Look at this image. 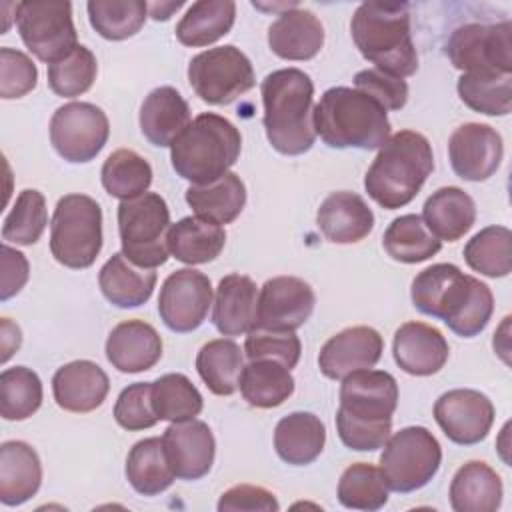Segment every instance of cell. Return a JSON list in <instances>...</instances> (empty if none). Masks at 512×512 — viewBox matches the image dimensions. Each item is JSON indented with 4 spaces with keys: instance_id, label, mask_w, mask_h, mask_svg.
I'll list each match as a JSON object with an SVG mask.
<instances>
[{
    "instance_id": "6da1fadb",
    "label": "cell",
    "mask_w": 512,
    "mask_h": 512,
    "mask_svg": "<svg viewBox=\"0 0 512 512\" xmlns=\"http://www.w3.org/2000/svg\"><path fill=\"white\" fill-rule=\"evenodd\" d=\"M410 298L418 312L442 320L462 338L478 336L494 312L488 284L450 262L432 264L418 272L412 280Z\"/></svg>"
},
{
    "instance_id": "7a4b0ae2",
    "label": "cell",
    "mask_w": 512,
    "mask_h": 512,
    "mask_svg": "<svg viewBox=\"0 0 512 512\" xmlns=\"http://www.w3.org/2000/svg\"><path fill=\"white\" fill-rule=\"evenodd\" d=\"M398 406V382L384 370H356L342 378L336 430L342 444L356 452H374L392 432Z\"/></svg>"
},
{
    "instance_id": "3957f363",
    "label": "cell",
    "mask_w": 512,
    "mask_h": 512,
    "mask_svg": "<svg viewBox=\"0 0 512 512\" xmlns=\"http://www.w3.org/2000/svg\"><path fill=\"white\" fill-rule=\"evenodd\" d=\"M260 92L264 130L272 148L284 156L308 152L316 140L312 78L300 68H280L262 80Z\"/></svg>"
},
{
    "instance_id": "277c9868",
    "label": "cell",
    "mask_w": 512,
    "mask_h": 512,
    "mask_svg": "<svg viewBox=\"0 0 512 512\" xmlns=\"http://www.w3.org/2000/svg\"><path fill=\"white\" fill-rule=\"evenodd\" d=\"M434 170L428 138L414 130H400L380 148L364 176L368 196L386 210L410 204Z\"/></svg>"
},
{
    "instance_id": "5b68a950",
    "label": "cell",
    "mask_w": 512,
    "mask_h": 512,
    "mask_svg": "<svg viewBox=\"0 0 512 512\" xmlns=\"http://www.w3.org/2000/svg\"><path fill=\"white\" fill-rule=\"evenodd\" d=\"M350 34L360 54L378 70L396 78L416 74L418 54L406 2H362L350 20Z\"/></svg>"
},
{
    "instance_id": "8992f818",
    "label": "cell",
    "mask_w": 512,
    "mask_h": 512,
    "mask_svg": "<svg viewBox=\"0 0 512 512\" xmlns=\"http://www.w3.org/2000/svg\"><path fill=\"white\" fill-rule=\"evenodd\" d=\"M314 132L330 148L376 150L390 138L386 110L368 94L348 86L328 88L312 110Z\"/></svg>"
},
{
    "instance_id": "52a82bcc",
    "label": "cell",
    "mask_w": 512,
    "mask_h": 512,
    "mask_svg": "<svg viewBox=\"0 0 512 512\" xmlns=\"http://www.w3.org/2000/svg\"><path fill=\"white\" fill-rule=\"evenodd\" d=\"M240 150V130L220 114L202 112L172 142L170 162L180 178L202 186L230 172Z\"/></svg>"
},
{
    "instance_id": "ba28073f",
    "label": "cell",
    "mask_w": 512,
    "mask_h": 512,
    "mask_svg": "<svg viewBox=\"0 0 512 512\" xmlns=\"http://www.w3.org/2000/svg\"><path fill=\"white\" fill-rule=\"evenodd\" d=\"M102 250V208L86 194H66L56 202L50 222V252L66 268L94 264Z\"/></svg>"
},
{
    "instance_id": "9c48e42d",
    "label": "cell",
    "mask_w": 512,
    "mask_h": 512,
    "mask_svg": "<svg viewBox=\"0 0 512 512\" xmlns=\"http://www.w3.org/2000/svg\"><path fill=\"white\" fill-rule=\"evenodd\" d=\"M170 228V210L156 192L122 200L118 206V234L122 254L140 268H158L168 260L166 234Z\"/></svg>"
},
{
    "instance_id": "30bf717a",
    "label": "cell",
    "mask_w": 512,
    "mask_h": 512,
    "mask_svg": "<svg viewBox=\"0 0 512 512\" xmlns=\"http://www.w3.org/2000/svg\"><path fill=\"white\" fill-rule=\"evenodd\" d=\"M442 448L424 426H406L392 434L380 454V472L390 490L408 494L424 488L438 472Z\"/></svg>"
},
{
    "instance_id": "8fae6325",
    "label": "cell",
    "mask_w": 512,
    "mask_h": 512,
    "mask_svg": "<svg viewBox=\"0 0 512 512\" xmlns=\"http://www.w3.org/2000/svg\"><path fill=\"white\" fill-rule=\"evenodd\" d=\"M188 82L202 102L226 106L252 90L256 76L250 58L226 44L196 54L188 64Z\"/></svg>"
},
{
    "instance_id": "7c38bea8",
    "label": "cell",
    "mask_w": 512,
    "mask_h": 512,
    "mask_svg": "<svg viewBox=\"0 0 512 512\" xmlns=\"http://www.w3.org/2000/svg\"><path fill=\"white\" fill-rule=\"evenodd\" d=\"M446 56L464 74H512L510 20L458 26L446 42Z\"/></svg>"
},
{
    "instance_id": "4fadbf2b",
    "label": "cell",
    "mask_w": 512,
    "mask_h": 512,
    "mask_svg": "<svg viewBox=\"0 0 512 512\" xmlns=\"http://www.w3.org/2000/svg\"><path fill=\"white\" fill-rule=\"evenodd\" d=\"M16 26L24 46L48 64L58 62L78 46L70 2H20L16 4Z\"/></svg>"
},
{
    "instance_id": "5bb4252c",
    "label": "cell",
    "mask_w": 512,
    "mask_h": 512,
    "mask_svg": "<svg viewBox=\"0 0 512 512\" xmlns=\"http://www.w3.org/2000/svg\"><path fill=\"white\" fill-rule=\"evenodd\" d=\"M110 122L102 108L90 102H68L52 114L50 142L72 164L94 160L106 146Z\"/></svg>"
},
{
    "instance_id": "9a60e30c",
    "label": "cell",
    "mask_w": 512,
    "mask_h": 512,
    "mask_svg": "<svg viewBox=\"0 0 512 512\" xmlns=\"http://www.w3.org/2000/svg\"><path fill=\"white\" fill-rule=\"evenodd\" d=\"M210 304V278L194 268H180L162 282L158 314L166 328L178 334H186L204 324Z\"/></svg>"
},
{
    "instance_id": "2e32d148",
    "label": "cell",
    "mask_w": 512,
    "mask_h": 512,
    "mask_svg": "<svg viewBox=\"0 0 512 512\" xmlns=\"http://www.w3.org/2000/svg\"><path fill=\"white\" fill-rule=\"evenodd\" d=\"M434 420L448 440L472 446L488 436L494 424V404L480 390L454 388L436 400Z\"/></svg>"
},
{
    "instance_id": "e0dca14e",
    "label": "cell",
    "mask_w": 512,
    "mask_h": 512,
    "mask_svg": "<svg viewBox=\"0 0 512 512\" xmlns=\"http://www.w3.org/2000/svg\"><path fill=\"white\" fill-rule=\"evenodd\" d=\"M504 156L500 132L488 124L466 122L448 140V158L454 174L468 182H482L496 174Z\"/></svg>"
},
{
    "instance_id": "ac0fdd59",
    "label": "cell",
    "mask_w": 512,
    "mask_h": 512,
    "mask_svg": "<svg viewBox=\"0 0 512 512\" xmlns=\"http://www.w3.org/2000/svg\"><path fill=\"white\" fill-rule=\"evenodd\" d=\"M314 290L298 276H274L258 294V328L298 330L312 316Z\"/></svg>"
},
{
    "instance_id": "d6986e66",
    "label": "cell",
    "mask_w": 512,
    "mask_h": 512,
    "mask_svg": "<svg viewBox=\"0 0 512 512\" xmlns=\"http://www.w3.org/2000/svg\"><path fill=\"white\" fill-rule=\"evenodd\" d=\"M162 442L176 478L200 480L210 472L216 456V440L206 422L196 418L172 422L164 430Z\"/></svg>"
},
{
    "instance_id": "ffe728a7",
    "label": "cell",
    "mask_w": 512,
    "mask_h": 512,
    "mask_svg": "<svg viewBox=\"0 0 512 512\" xmlns=\"http://www.w3.org/2000/svg\"><path fill=\"white\" fill-rule=\"evenodd\" d=\"M384 340L372 326H352L326 340L318 354L320 372L330 380H342L350 372L374 368L382 358Z\"/></svg>"
},
{
    "instance_id": "44dd1931",
    "label": "cell",
    "mask_w": 512,
    "mask_h": 512,
    "mask_svg": "<svg viewBox=\"0 0 512 512\" xmlns=\"http://www.w3.org/2000/svg\"><path fill=\"white\" fill-rule=\"evenodd\" d=\"M392 354L406 374L432 376L448 362L450 346L438 328L414 320L396 330Z\"/></svg>"
},
{
    "instance_id": "7402d4cb",
    "label": "cell",
    "mask_w": 512,
    "mask_h": 512,
    "mask_svg": "<svg viewBox=\"0 0 512 512\" xmlns=\"http://www.w3.org/2000/svg\"><path fill=\"white\" fill-rule=\"evenodd\" d=\"M110 390L106 372L90 360H74L60 366L52 376V394L66 412L86 414L102 406Z\"/></svg>"
},
{
    "instance_id": "603a6c76",
    "label": "cell",
    "mask_w": 512,
    "mask_h": 512,
    "mask_svg": "<svg viewBox=\"0 0 512 512\" xmlns=\"http://www.w3.org/2000/svg\"><path fill=\"white\" fill-rule=\"evenodd\" d=\"M106 358L124 374L146 372L162 358V338L144 320H124L108 334Z\"/></svg>"
},
{
    "instance_id": "cb8c5ba5",
    "label": "cell",
    "mask_w": 512,
    "mask_h": 512,
    "mask_svg": "<svg viewBox=\"0 0 512 512\" xmlns=\"http://www.w3.org/2000/svg\"><path fill=\"white\" fill-rule=\"evenodd\" d=\"M316 224L326 240L334 244H354L372 232L374 214L360 194L340 190L322 200L316 212Z\"/></svg>"
},
{
    "instance_id": "d4e9b609",
    "label": "cell",
    "mask_w": 512,
    "mask_h": 512,
    "mask_svg": "<svg viewBox=\"0 0 512 512\" xmlns=\"http://www.w3.org/2000/svg\"><path fill=\"white\" fill-rule=\"evenodd\" d=\"M212 322L222 336H240L256 328L258 288L250 276L228 274L218 282Z\"/></svg>"
},
{
    "instance_id": "484cf974",
    "label": "cell",
    "mask_w": 512,
    "mask_h": 512,
    "mask_svg": "<svg viewBox=\"0 0 512 512\" xmlns=\"http://www.w3.org/2000/svg\"><path fill=\"white\" fill-rule=\"evenodd\" d=\"M270 50L284 60H310L324 46V26L306 8L292 6L268 28Z\"/></svg>"
},
{
    "instance_id": "4316f807",
    "label": "cell",
    "mask_w": 512,
    "mask_h": 512,
    "mask_svg": "<svg viewBox=\"0 0 512 512\" xmlns=\"http://www.w3.org/2000/svg\"><path fill=\"white\" fill-rule=\"evenodd\" d=\"M190 106L172 86L154 88L140 106V130L154 146H172V142L190 124Z\"/></svg>"
},
{
    "instance_id": "83f0119b",
    "label": "cell",
    "mask_w": 512,
    "mask_h": 512,
    "mask_svg": "<svg viewBox=\"0 0 512 512\" xmlns=\"http://www.w3.org/2000/svg\"><path fill=\"white\" fill-rule=\"evenodd\" d=\"M42 484V464L38 452L22 442L8 440L0 446V502L20 506L36 496Z\"/></svg>"
},
{
    "instance_id": "f1b7e54d",
    "label": "cell",
    "mask_w": 512,
    "mask_h": 512,
    "mask_svg": "<svg viewBox=\"0 0 512 512\" xmlns=\"http://www.w3.org/2000/svg\"><path fill=\"white\" fill-rule=\"evenodd\" d=\"M422 220L440 242H456L474 226L476 204L462 188L444 186L426 198Z\"/></svg>"
},
{
    "instance_id": "f546056e",
    "label": "cell",
    "mask_w": 512,
    "mask_h": 512,
    "mask_svg": "<svg viewBox=\"0 0 512 512\" xmlns=\"http://www.w3.org/2000/svg\"><path fill=\"white\" fill-rule=\"evenodd\" d=\"M104 298L118 308H136L150 300L156 286V272L140 268L122 252L112 254L98 272Z\"/></svg>"
},
{
    "instance_id": "4dcf8cb0",
    "label": "cell",
    "mask_w": 512,
    "mask_h": 512,
    "mask_svg": "<svg viewBox=\"0 0 512 512\" xmlns=\"http://www.w3.org/2000/svg\"><path fill=\"white\" fill-rule=\"evenodd\" d=\"M502 480L486 462L470 460L450 482V506L456 512H496L502 504Z\"/></svg>"
},
{
    "instance_id": "1f68e13d",
    "label": "cell",
    "mask_w": 512,
    "mask_h": 512,
    "mask_svg": "<svg viewBox=\"0 0 512 512\" xmlns=\"http://www.w3.org/2000/svg\"><path fill=\"white\" fill-rule=\"evenodd\" d=\"M326 426L312 412H292L274 428V450L286 464H312L324 450Z\"/></svg>"
},
{
    "instance_id": "d6a6232c",
    "label": "cell",
    "mask_w": 512,
    "mask_h": 512,
    "mask_svg": "<svg viewBox=\"0 0 512 512\" xmlns=\"http://www.w3.org/2000/svg\"><path fill=\"white\" fill-rule=\"evenodd\" d=\"M186 202L198 218L218 226L230 224L244 210L246 186L236 172H226L210 184H190L186 190Z\"/></svg>"
},
{
    "instance_id": "836d02e7",
    "label": "cell",
    "mask_w": 512,
    "mask_h": 512,
    "mask_svg": "<svg viewBox=\"0 0 512 512\" xmlns=\"http://www.w3.org/2000/svg\"><path fill=\"white\" fill-rule=\"evenodd\" d=\"M166 242L178 262L188 266L206 264L220 256L226 244V230L198 216H186L170 224Z\"/></svg>"
},
{
    "instance_id": "e575fe53",
    "label": "cell",
    "mask_w": 512,
    "mask_h": 512,
    "mask_svg": "<svg viewBox=\"0 0 512 512\" xmlns=\"http://www.w3.org/2000/svg\"><path fill=\"white\" fill-rule=\"evenodd\" d=\"M238 388L242 398L254 408H276L284 404L294 392V378L290 368L278 360L258 358L250 360L240 374Z\"/></svg>"
},
{
    "instance_id": "d590c367",
    "label": "cell",
    "mask_w": 512,
    "mask_h": 512,
    "mask_svg": "<svg viewBox=\"0 0 512 512\" xmlns=\"http://www.w3.org/2000/svg\"><path fill=\"white\" fill-rule=\"evenodd\" d=\"M236 20L232 0H198L176 24V38L184 46L200 48L226 36Z\"/></svg>"
},
{
    "instance_id": "8d00e7d4",
    "label": "cell",
    "mask_w": 512,
    "mask_h": 512,
    "mask_svg": "<svg viewBox=\"0 0 512 512\" xmlns=\"http://www.w3.org/2000/svg\"><path fill=\"white\" fill-rule=\"evenodd\" d=\"M126 478L142 496H158L174 482V472L168 464L164 442L158 436L138 440L126 456Z\"/></svg>"
},
{
    "instance_id": "74e56055",
    "label": "cell",
    "mask_w": 512,
    "mask_h": 512,
    "mask_svg": "<svg viewBox=\"0 0 512 512\" xmlns=\"http://www.w3.org/2000/svg\"><path fill=\"white\" fill-rule=\"evenodd\" d=\"M244 368V350L230 338L206 342L196 354V370L216 396H232L238 390Z\"/></svg>"
},
{
    "instance_id": "f35d334b",
    "label": "cell",
    "mask_w": 512,
    "mask_h": 512,
    "mask_svg": "<svg viewBox=\"0 0 512 512\" xmlns=\"http://www.w3.org/2000/svg\"><path fill=\"white\" fill-rule=\"evenodd\" d=\"M382 246L392 260L418 264L438 254L442 242L426 228L422 216L402 214L388 224L382 236Z\"/></svg>"
},
{
    "instance_id": "ab89813d",
    "label": "cell",
    "mask_w": 512,
    "mask_h": 512,
    "mask_svg": "<svg viewBox=\"0 0 512 512\" xmlns=\"http://www.w3.org/2000/svg\"><path fill=\"white\" fill-rule=\"evenodd\" d=\"M100 180L112 198H118L120 202L130 200L148 192L152 184V166L138 152L120 148L104 160Z\"/></svg>"
},
{
    "instance_id": "60d3db41",
    "label": "cell",
    "mask_w": 512,
    "mask_h": 512,
    "mask_svg": "<svg viewBox=\"0 0 512 512\" xmlns=\"http://www.w3.org/2000/svg\"><path fill=\"white\" fill-rule=\"evenodd\" d=\"M152 410L158 420L186 422L202 412L204 400L192 380L180 372H170L152 382Z\"/></svg>"
},
{
    "instance_id": "b9f144b4",
    "label": "cell",
    "mask_w": 512,
    "mask_h": 512,
    "mask_svg": "<svg viewBox=\"0 0 512 512\" xmlns=\"http://www.w3.org/2000/svg\"><path fill=\"white\" fill-rule=\"evenodd\" d=\"M470 270L488 278H504L512 270V232L506 226H486L464 246Z\"/></svg>"
},
{
    "instance_id": "7bdbcfd3",
    "label": "cell",
    "mask_w": 512,
    "mask_h": 512,
    "mask_svg": "<svg viewBox=\"0 0 512 512\" xmlns=\"http://www.w3.org/2000/svg\"><path fill=\"white\" fill-rule=\"evenodd\" d=\"M86 10L92 28L114 42L138 34L148 16V4L142 0H90Z\"/></svg>"
},
{
    "instance_id": "ee69618b",
    "label": "cell",
    "mask_w": 512,
    "mask_h": 512,
    "mask_svg": "<svg viewBox=\"0 0 512 512\" xmlns=\"http://www.w3.org/2000/svg\"><path fill=\"white\" fill-rule=\"evenodd\" d=\"M460 100L474 112L506 116L512 110V74H462L456 84Z\"/></svg>"
},
{
    "instance_id": "f6af8a7d",
    "label": "cell",
    "mask_w": 512,
    "mask_h": 512,
    "mask_svg": "<svg viewBox=\"0 0 512 512\" xmlns=\"http://www.w3.org/2000/svg\"><path fill=\"white\" fill-rule=\"evenodd\" d=\"M338 502L350 510L374 512L388 502V486L380 468L368 462L348 466L338 480Z\"/></svg>"
},
{
    "instance_id": "bcb514c9",
    "label": "cell",
    "mask_w": 512,
    "mask_h": 512,
    "mask_svg": "<svg viewBox=\"0 0 512 512\" xmlns=\"http://www.w3.org/2000/svg\"><path fill=\"white\" fill-rule=\"evenodd\" d=\"M42 404V382L32 368L14 366L0 374V414L4 420H26Z\"/></svg>"
},
{
    "instance_id": "7dc6e473",
    "label": "cell",
    "mask_w": 512,
    "mask_h": 512,
    "mask_svg": "<svg viewBox=\"0 0 512 512\" xmlns=\"http://www.w3.org/2000/svg\"><path fill=\"white\" fill-rule=\"evenodd\" d=\"M48 224L46 198L34 188H26L18 194L12 210L4 218L2 238L18 246H32L40 240Z\"/></svg>"
},
{
    "instance_id": "c3c4849f",
    "label": "cell",
    "mask_w": 512,
    "mask_h": 512,
    "mask_svg": "<svg viewBox=\"0 0 512 512\" xmlns=\"http://www.w3.org/2000/svg\"><path fill=\"white\" fill-rule=\"evenodd\" d=\"M96 74L98 62L94 52L78 44L64 58L48 64V86L62 98H74L92 88Z\"/></svg>"
},
{
    "instance_id": "681fc988",
    "label": "cell",
    "mask_w": 512,
    "mask_h": 512,
    "mask_svg": "<svg viewBox=\"0 0 512 512\" xmlns=\"http://www.w3.org/2000/svg\"><path fill=\"white\" fill-rule=\"evenodd\" d=\"M244 354L248 356V360H278L292 370L300 360L302 344L292 330H266L256 326L248 332L244 340Z\"/></svg>"
},
{
    "instance_id": "f907efd6",
    "label": "cell",
    "mask_w": 512,
    "mask_h": 512,
    "mask_svg": "<svg viewBox=\"0 0 512 512\" xmlns=\"http://www.w3.org/2000/svg\"><path fill=\"white\" fill-rule=\"evenodd\" d=\"M150 390L152 382H134L118 394L114 404V420L118 426L136 432L152 428L158 422V416L152 410Z\"/></svg>"
},
{
    "instance_id": "816d5d0a",
    "label": "cell",
    "mask_w": 512,
    "mask_h": 512,
    "mask_svg": "<svg viewBox=\"0 0 512 512\" xmlns=\"http://www.w3.org/2000/svg\"><path fill=\"white\" fill-rule=\"evenodd\" d=\"M38 68L32 58L14 48H0V96L22 98L36 88Z\"/></svg>"
},
{
    "instance_id": "f5cc1de1",
    "label": "cell",
    "mask_w": 512,
    "mask_h": 512,
    "mask_svg": "<svg viewBox=\"0 0 512 512\" xmlns=\"http://www.w3.org/2000/svg\"><path fill=\"white\" fill-rule=\"evenodd\" d=\"M356 90H362L374 98L384 110H400L408 102V84L404 78H396L378 68L360 70L354 76Z\"/></svg>"
},
{
    "instance_id": "db71d44e",
    "label": "cell",
    "mask_w": 512,
    "mask_h": 512,
    "mask_svg": "<svg viewBox=\"0 0 512 512\" xmlns=\"http://www.w3.org/2000/svg\"><path fill=\"white\" fill-rule=\"evenodd\" d=\"M218 510L228 512V510H262V512H278L280 504L276 496L262 488V486H252V484H238L228 488L220 500H218Z\"/></svg>"
},
{
    "instance_id": "11a10c76",
    "label": "cell",
    "mask_w": 512,
    "mask_h": 512,
    "mask_svg": "<svg viewBox=\"0 0 512 512\" xmlns=\"http://www.w3.org/2000/svg\"><path fill=\"white\" fill-rule=\"evenodd\" d=\"M30 266L22 252L10 248L8 244L2 246V284H0V300L6 302L8 298L16 296L24 284L28 282Z\"/></svg>"
},
{
    "instance_id": "9f6ffc18",
    "label": "cell",
    "mask_w": 512,
    "mask_h": 512,
    "mask_svg": "<svg viewBox=\"0 0 512 512\" xmlns=\"http://www.w3.org/2000/svg\"><path fill=\"white\" fill-rule=\"evenodd\" d=\"M22 344V332L20 328L10 320V318H2L0 320V346H2V362H8L10 356L20 348Z\"/></svg>"
},
{
    "instance_id": "6f0895ef",
    "label": "cell",
    "mask_w": 512,
    "mask_h": 512,
    "mask_svg": "<svg viewBox=\"0 0 512 512\" xmlns=\"http://www.w3.org/2000/svg\"><path fill=\"white\" fill-rule=\"evenodd\" d=\"M182 4H184V2H170V4L160 2V4H148V10H150V16H152L154 20H168V18H170V14H172L174 10H178Z\"/></svg>"
}]
</instances>
